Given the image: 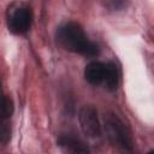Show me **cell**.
I'll list each match as a JSON object with an SVG mask.
<instances>
[{
	"label": "cell",
	"mask_w": 154,
	"mask_h": 154,
	"mask_svg": "<svg viewBox=\"0 0 154 154\" xmlns=\"http://www.w3.org/2000/svg\"><path fill=\"white\" fill-rule=\"evenodd\" d=\"M11 138V126L6 120H2L0 129V140L2 144H6Z\"/></svg>",
	"instance_id": "obj_8"
},
{
	"label": "cell",
	"mask_w": 154,
	"mask_h": 154,
	"mask_svg": "<svg viewBox=\"0 0 154 154\" xmlns=\"http://www.w3.org/2000/svg\"><path fill=\"white\" fill-rule=\"evenodd\" d=\"M78 122L83 134L90 138H96L101 135V125L97 117V111L93 105H84L78 111Z\"/></svg>",
	"instance_id": "obj_3"
},
{
	"label": "cell",
	"mask_w": 154,
	"mask_h": 154,
	"mask_svg": "<svg viewBox=\"0 0 154 154\" xmlns=\"http://www.w3.org/2000/svg\"><path fill=\"white\" fill-rule=\"evenodd\" d=\"M31 22H32L31 10L29 7L22 6L14 10V12L11 14L8 19V29L13 34L22 35V34H25L30 29Z\"/></svg>",
	"instance_id": "obj_4"
},
{
	"label": "cell",
	"mask_w": 154,
	"mask_h": 154,
	"mask_svg": "<svg viewBox=\"0 0 154 154\" xmlns=\"http://www.w3.org/2000/svg\"><path fill=\"white\" fill-rule=\"evenodd\" d=\"M105 63L101 61H90L84 69V78L88 83L93 85H99L103 83L105 79Z\"/></svg>",
	"instance_id": "obj_5"
},
{
	"label": "cell",
	"mask_w": 154,
	"mask_h": 154,
	"mask_svg": "<svg viewBox=\"0 0 154 154\" xmlns=\"http://www.w3.org/2000/svg\"><path fill=\"white\" fill-rule=\"evenodd\" d=\"M147 154H154V149H152V150H149Z\"/></svg>",
	"instance_id": "obj_10"
},
{
	"label": "cell",
	"mask_w": 154,
	"mask_h": 154,
	"mask_svg": "<svg viewBox=\"0 0 154 154\" xmlns=\"http://www.w3.org/2000/svg\"><path fill=\"white\" fill-rule=\"evenodd\" d=\"M57 40L65 49L84 57H96L100 53L99 45L91 41L76 22L61 24L57 30Z\"/></svg>",
	"instance_id": "obj_1"
},
{
	"label": "cell",
	"mask_w": 154,
	"mask_h": 154,
	"mask_svg": "<svg viewBox=\"0 0 154 154\" xmlns=\"http://www.w3.org/2000/svg\"><path fill=\"white\" fill-rule=\"evenodd\" d=\"M106 69H105V79L103 84L108 90H116L119 85V79H120V72L114 61H107L105 63Z\"/></svg>",
	"instance_id": "obj_6"
},
{
	"label": "cell",
	"mask_w": 154,
	"mask_h": 154,
	"mask_svg": "<svg viewBox=\"0 0 154 154\" xmlns=\"http://www.w3.org/2000/svg\"><path fill=\"white\" fill-rule=\"evenodd\" d=\"M105 132L109 140V142L118 148L131 152L134 148V141L129 128L123 123V120L112 112H108L103 117Z\"/></svg>",
	"instance_id": "obj_2"
},
{
	"label": "cell",
	"mask_w": 154,
	"mask_h": 154,
	"mask_svg": "<svg viewBox=\"0 0 154 154\" xmlns=\"http://www.w3.org/2000/svg\"><path fill=\"white\" fill-rule=\"evenodd\" d=\"M13 113V101L10 96L4 95L2 97V106H1V118L2 120H6L10 118Z\"/></svg>",
	"instance_id": "obj_7"
},
{
	"label": "cell",
	"mask_w": 154,
	"mask_h": 154,
	"mask_svg": "<svg viewBox=\"0 0 154 154\" xmlns=\"http://www.w3.org/2000/svg\"><path fill=\"white\" fill-rule=\"evenodd\" d=\"M107 6H112V10H119V8H122L123 6H125V2H123V1H109V2H107L106 4Z\"/></svg>",
	"instance_id": "obj_9"
}]
</instances>
